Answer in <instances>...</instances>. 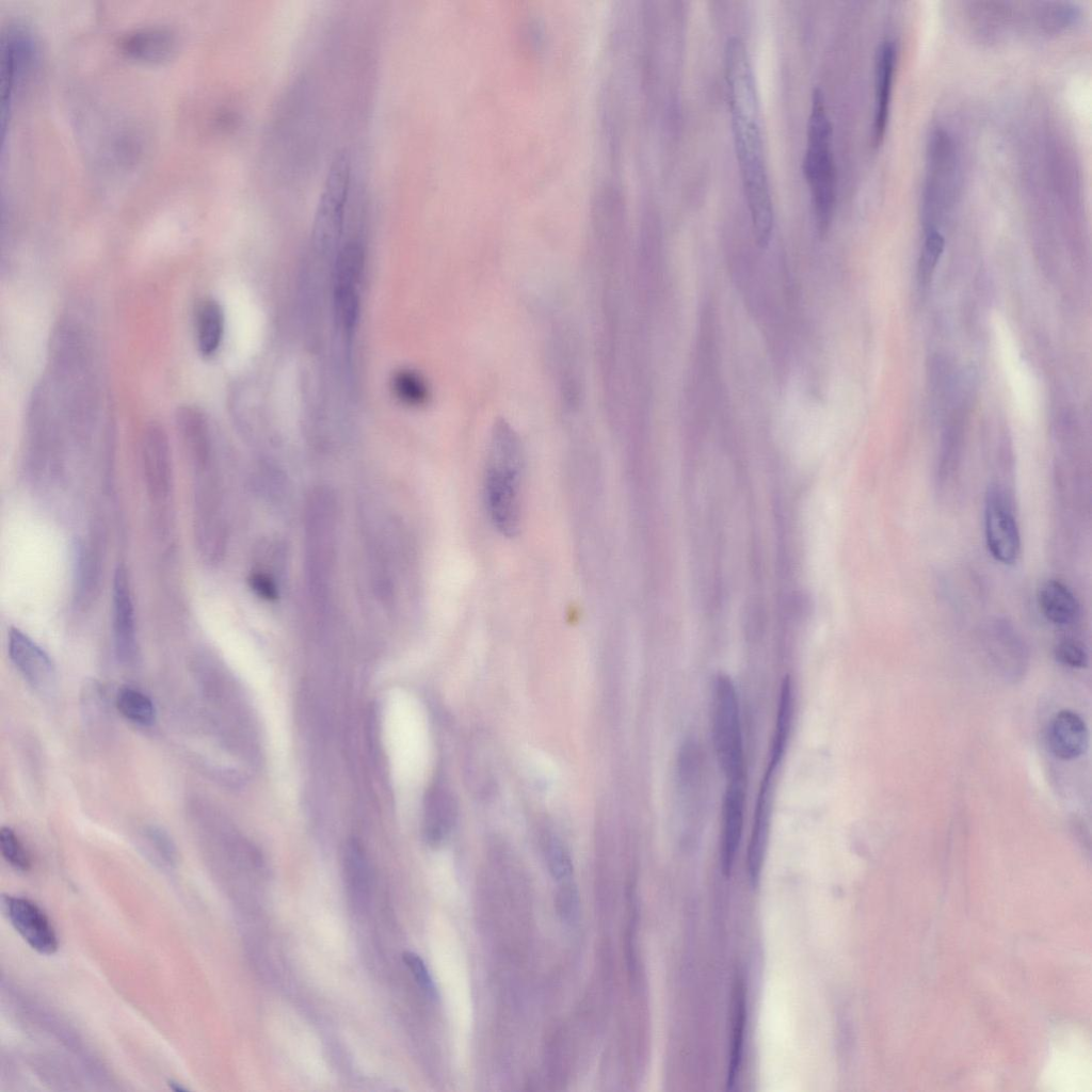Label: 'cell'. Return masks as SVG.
<instances>
[{"mask_svg": "<svg viewBox=\"0 0 1092 1092\" xmlns=\"http://www.w3.org/2000/svg\"><path fill=\"white\" fill-rule=\"evenodd\" d=\"M944 246V237L936 229L927 230L918 262L920 279L928 280L932 275V272L943 254Z\"/></svg>", "mask_w": 1092, "mask_h": 1092, "instance_id": "cell-26", "label": "cell"}, {"mask_svg": "<svg viewBox=\"0 0 1092 1092\" xmlns=\"http://www.w3.org/2000/svg\"><path fill=\"white\" fill-rule=\"evenodd\" d=\"M803 172L808 182L816 224L824 232L831 222L836 197V170L832 152V124L824 96L814 87L807 124Z\"/></svg>", "mask_w": 1092, "mask_h": 1092, "instance_id": "cell-3", "label": "cell"}, {"mask_svg": "<svg viewBox=\"0 0 1092 1092\" xmlns=\"http://www.w3.org/2000/svg\"><path fill=\"white\" fill-rule=\"evenodd\" d=\"M3 903L11 924L29 946L42 954L58 949L55 931L45 912L23 897L4 896Z\"/></svg>", "mask_w": 1092, "mask_h": 1092, "instance_id": "cell-10", "label": "cell"}, {"mask_svg": "<svg viewBox=\"0 0 1092 1092\" xmlns=\"http://www.w3.org/2000/svg\"><path fill=\"white\" fill-rule=\"evenodd\" d=\"M560 884L556 896V909L562 920L572 922L577 918L579 912L578 889L572 881Z\"/></svg>", "mask_w": 1092, "mask_h": 1092, "instance_id": "cell-28", "label": "cell"}, {"mask_svg": "<svg viewBox=\"0 0 1092 1092\" xmlns=\"http://www.w3.org/2000/svg\"><path fill=\"white\" fill-rule=\"evenodd\" d=\"M7 649L14 665L34 689L48 692L54 687L55 669L51 658L27 633L19 628H11Z\"/></svg>", "mask_w": 1092, "mask_h": 1092, "instance_id": "cell-11", "label": "cell"}, {"mask_svg": "<svg viewBox=\"0 0 1092 1092\" xmlns=\"http://www.w3.org/2000/svg\"><path fill=\"white\" fill-rule=\"evenodd\" d=\"M402 958L403 962L410 968L420 989L430 998L435 999L437 997V990L421 958L418 954L411 951L404 952Z\"/></svg>", "mask_w": 1092, "mask_h": 1092, "instance_id": "cell-30", "label": "cell"}, {"mask_svg": "<svg viewBox=\"0 0 1092 1092\" xmlns=\"http://www.w3.org/2000/svg\"><path fill=\"white\" fill-rule=\"evenodd\" d=\"M1038 606L1044 617L1058 626L1073 625L1079 616V603L1073 591L1058 579H1048L1038 589Z\"/></svg>", "mask_w": 1092, "mask_h": 1092, "instance_id": "cell-18", "label": "cell"}, {"mask_svg": "<svg viewBox=\"0 0 1092 1092\" xmlns=\"http://www.w3.org/2000/svg\"><path fill=\"white\" fill-rule=\"evenodd\" d=\"M116 706L127 720L135 724L149 726L156 720V708L152 701L136 689L122 688L116 695Z\"/></svg>", "mask_w": 1092, "mask_h": 1092, "instance_id": "cell-23", "label": "cell"}, {"mask_svg": "<svg viewBox=\"0 0 1092 1092\" xmlns=\"http://www.w3.org/2000/svg\"><path fill=\"white\" fill-rule=\"evenodd\" d=\"M0 846L3 857L15 869L27 871L30 868V856L11 828L3 826L1 829Z\"/></svg>", "mask_w": 1092, "mask_h": 1092, "instance_id": "cell-27", "label": "cell"}, {"mask_svg": "<svg viewBox=\"0 0 1092 1092\" xmlns=\"http://www.w3.org/2000/svg\"><path fill=\"white\" fill-rule=\"evenodd\" d=\"M984 534L991 556L1003 565L1014 564L1021 555L1019 528L1009 494L991 483L984 498Z\"/></svg>", "mask_w": 1092, "mask_h": 1092, "instance_id": "cell-8", "label": "cell"}, {"mask_svg": "<svg viewBox=\"0 0 1092 1092\" xmlns=\"http://www.w3.org/2000/svg\"><path fill=\"white\" fill-rule=\"evenodd\" d=\"M711 721L716 756L726 782L746 780L737 692L724 674L714 681Z\"/></svg>", "mask_w": 1092, "mask_h": 1092, "instance_id": "cell-5", "label": "cell"}, {"mask_svg": "<svg viewBox=\"0 0 1092 1092\" xmlns=\"http://www.w3.org/2000/svg\"><path fill=\"white\" fill-rule=\"evenodd\" d=\"M793 719V686L789 676H786L781 685L777 703L776 720L773 739L769 753L768 767L777 770L782 762L790 736Z\"/></svg>", "mask_w": 1092, "mask_h": 1092, "instance_id": "cell-21", "label": "cell"}, {"mask_svg": "<svg viewBox=\"0 0 1092 1092\" xmlns=\"http://www.w3.org/2000/svg\"><path fill=\"white\" fill-rule=\"evenodd\" d=\"M395 395L403 403L412 406L424 404L429 399L425 381L413 370H400L392 378Z\"/></svg>", "mask_w": 1092, "mask_h": 1092, "instance_id": "cell-24", "label": "cell"}, {"mask_svg": "<svg viewBox=\"0 0 1092 1092\" xmlns=\"http://www.w3.org/2000/svg\"><path fill=\"white\" fill-rule=\"evenodd\" d=\"M895 64V44L890 39H884L878 46L874 61V109L871 132L874 145L881 143L886 131Z\"/></svg>", "mask_w": 1092, "mask_h": 1092, "instance_id": "cell-14", "label": "cell"}, {"mask_svg": "<svg viewBox=\"0 0 1092 1092\" xmlns=\"http://www.w3.org/2000/svg\"><path fill=\"white\" fill-rule=\"evenodd\" d=\"M775 772L776 770L767 768L760 782L754 809L746 856L749 880L753 886H756L760 880L770 835Z\"/></svg>", "mask_w": 1092, "mask_h": 1092, "instance_id": "cell-12", "label": "cell"}, {"mask_svg": "<svg viewBox=\"0 0 1092 1092\" xmlns=\"http://www.w3.org/2000/svg\"><path fill=\"white\" fill-rule=\"evenodd\" d=\"M192 473V519L195 545L207 563L219 561L225 547V525L214 460L189 465Z\"/></svg>", "mask_w": 1092, "mask_h": 1092, "instance_id": "cell-4", "label": "cell"}, {"mask_svg": "<svg viewBox=\"0 0 1092 1092\" xmlns=\"http://www.w3.org/2000/svg\"><path fill=\"white\" fill-rule=\"evenodd\" d=\"M746 780L729 781L722 804L720 863L724 876H729L741 841Z\"/></svg>", "mask_w": 1092, "mask_h": 1092, "instance_id": "cell-13", "label": "cell"}, {"mask_svg": "<svg viewBox=\"0 0 1092 1092\" xmlns=\"http://www.w3.org/2000/svg\"><path fill=\"white\" fill-rule=\"evenodd\" d=\"M737 160L756 242L766 246L773 229V206L760 130L757 90L728 92Z\"/></svg>", "mask_w": 1092, "mask_h": 1092, "instance_id": "cell-1", "label": "cell"}, {"mask_svg": "<svg viewBox=\"0 0 1092 1092\" xmlns=\"http://www.w3.org/2000/svg\"><path fill=\"white\" fill-rule=\"evenodd\" d=\"M1056 659L1067 667L1082 669L1088 665V653L1078 641L1065 639L1055 647Z\"/></svg>", "mask_w": 1092, "mask_h": 1092, "instance_id": "cell-29", "label": "cell"}, {"mask_svg": "<svg viewBox=\"0 0 1092 1092\" xmlns=\"http://www.w3.org/2000/svg\"><path fill=\"white\" fill-rule=\"evenodd\" d=\"M168 1086L174 1091H187L184 1087H181L178 1082H175L173 1080L168 1082Z\"/></svg>", "mask_w": 1092, "mask_h": 1092, "instance_id": "cell-33", "label": "cell"}, {"mask_svg": "<svg viewBox=\"0 0 1092 1092\" xmlns=\"http://www.w3.org/2000/svg\"><path fill=\"white\" fill-rule=\"evenodd\" d=\"M456 819V802L448 787L434 784L428 791L423 809L425 840L437 846L450 834Z\"/></svg>", "mask_w": 1092, "mask_h": 1092, "instance_id": "cell-15", "label": "cell"}, {"mask_svg": "<svg viewBox=\"0 0 1092 1092\" xmlns=\"http://www.w3.org/2000/svg\"><path fill=\"white\" fill-rule=\"evenodd\" d=\"M140 460L147 499L163 532L168 525L175 477L168 437L161 425L150 423L144 429L140 444Z\"/></svg>", "mask_w": 1092, "mask_h": 1092, "instance_id": "cell-6", "label": "cell"}, {"mask_svg": "<svg viewBox=\"0 0 1092 1092\" xmlns=\"http://www.w3.org/2000/svg\"><path fill=\"white\" fill-rule=\"evenodd\" d=\"M248 581L253 591L261 598L270 600L277 597V588L274 579L263 572H254Z\"/></svg>", "mask_w": 1092, "mask_h": 1092, "instance_id": "cell-31", "label": "cell"}, {"mask_svg": "<svg viewBox=\"0 0 1092 1092\" xmlns=\"http://www.w3.org/2000/svg\"><path fill=\"white\" fill-rule=\"evenodd\" d=\"M33 45L28 35L20 31L10 32L3 43L2 61V118L10 108L15 86L30 67Z\"/></svg>", "mask_w": 1092, "mask_h": 1092, "instance_id": "cell-16", "label": "cell"}, {"mask_svg": "<svg viewBox=\"0 0 1092 1092\" xmlns=\"http://www.w3.org/2000/svg\"><path fill=\"white\" fill-rule=\"evenodd\" d=\"M1047 740L1051 752L1061 759L1080 756L1088 741L1083 720L1074 711L1063 710L1056 714L1048 727Z\"/></svg>", "mask_w": 1092, "mask_h": 1092, "instance_id": "cell-17", "label": "cell"}, {"mask_svg": "<svg viewBox=\"0 0 1092 1092\" xmlns=\"http://www.w3.org/2000/svg\"><path fill=\"white\" fill-rule=\"evenodd\" d=\"M350 191L351 160L347 151H341L330 167L316 211L312 241L321 253L334 250L339 242Z\"/></svg>", "mask_w": 1092, "mask_h": 1092, "instance_id": "cell-7", "label": "cell"}, {"mask_svg": "<svg viewBox=\"0 0 1092 1092\" xmlns=\"http://www.w3.org/2000/svg\"><path fill=\"white\" fill-rule=\"evenodd\" d=\"M147 838L165 860L172 862L175 856L174 846L168 835L159 828L150 826L146 831Z\"/></svg>", "mask_w": 1092, "mask_h": 1092, "instance_id": "cell-32", "label": "cell"}, {"mask_svg": "<svg viewBox=\"0 0 1092 1092\" xmlns=\"http://www.w3.org/2000/svg\"><path fill=\"white\" fill-rule=\"evenodd\" d=\"M173 34L161 28H145L127 34L122 48L129 55L142 60H161L174 50Z\"/></svg>", "mask_w": 1092, "mask_h": 1092, "instance_id": "cell-20", "label": "cell"}, {"mask_svg": "<svg viewBox=\"0 0 1092 1092\" xmlns=\"http://www.w3.org/2000/svg\"><path fill=\"white\" fill-rule=\"evenodd\" d=\"M545 856L551 877L559 883L571 881L573 876V862L568 850L557 836L549 835L545 838Z\"/></svg>", "mask_w": 1092, "mask_h": 1092, "instance_id": "cell-25", "label": "cell"}, {"mask_svg": "<svg viewBox=\"0 0 1092 1092\" xmlns=\"http://www.w3.org/2000/svg\"><path fill=\"white\" fill-rule=\"evenodd\" d=\"M745 1017L746 1002L744 985L740 980H736L733 991V1033L726 1076L727 1089H733L734 1085L737 1081V1077L740 1073L743 1053Z\"/></svg>", "mask_w": 1092, "mask_h": 1092, "instance_id": "cell-22", "label": "cell"}, {"mask_svg": "<svg viewBox=\"0 0 1092 1092\" xmlns=\"http://www.w3.org/2000/svg\"><path fill=\"white\" fill-rule=\"evenodd\" d=\"M523 471L520 441L507 422H498L487 450L483 496L494 528L509 537L520 528Z\"/></svg>", "mask_w": 1092, "mask_h": 1092, "instance_id": "cell-2", "label": "cell"}, {"mask_svg": "<svg viewBox=\"0 0 1092 1092\" xmlns=\"http://www.w3.org/2000/svg\"><path fill=\"white\" fill-rule=\"evenodd\" d=\"M112 631L118 660L132 663L138 654L136 616L130 578L124 565H118L113 576Z\"/></svg>", "mask_w": 1092, "mask_h": 1092, "instance_id": "cell-9", "label": "cell"}, {"mask_svg": "<svg viewBox=\"0 0 1092 1092\" xmlns=\"http://www.w3.org/2000/svg\"><path fill=\"white\" fill-rule=\"evenodd\" d=\"M225 327L224 311L221 305L212 300L203 301L196 310L195 337L198 352L209 357L219 350Z\"/></svg>", "mask_w": 1092, "mask_h": 1092, "instance_id": "cell-19", "label": "cell"}]
</instances>
